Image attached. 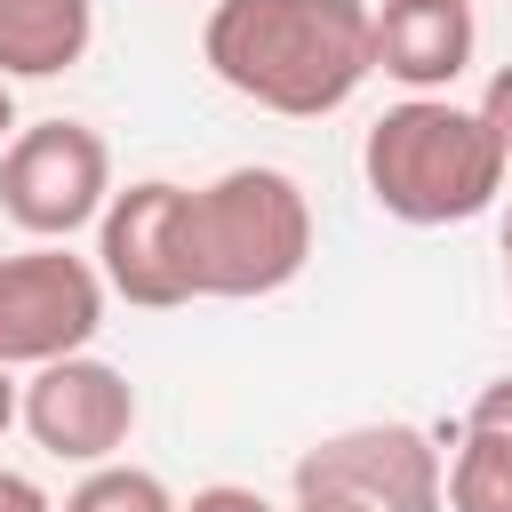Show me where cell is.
Masks as SVG:
<instances>
[{
  "label": "cell",
  "mask_w": 512,
  "mask_h": 512,
  "mask_svg": "<svg viewBox=\"0 0 512 512\" xmlns=\"http://www.w3.org/2000/svg\"><path fill=\"white\" fill-rule=\"evenodd\" d=\"M208 72L280 112V120H320L360 96L376 72V8L368 0H216L200 32Z\"/></svg>",
  "instance_id": "obj_1"
},
{
  "label": "cell",
  "mask_w": 512,
  "mask_h": 512,
  "mask_svg": "<svg viewBox=\"0 0 512 512\" xmlns=\"http://www.w3.org/2000/svg\"><path fill=\"white\" fill-rule=\"evenodd\" d=\"M504 160L512 152L496 144V128L448 96H400L360 144L368 200L400 224H464L496 208Z\"/></svg>",
  "instance_id": "obj_2"
},
{
  "label": "cell",
  "mask_w": 512,
  "mask_h": 512,
  "mask_svg": "<svg viewBox=\"0 0 512 512\" xmlns=\"http://www.w3.org/2000/svg\"><path fill=\"white\" fill-rule=\"evenodd\" d=\"M312 256V200L288 168H224L192 192V288L200 296H272Z\"/></svg>",
  "instance_id": "obj_3"
},
{
  "label": "cell",
  "mask_w": 512,
  "mask_h": 512,
  "mask_svg": "<svg viewBox=\"0 0 512 512\" xmlns=\"http://www.w3.org/2000/svg\"><path fill=\"white\" fill-rule=\"evenodd\" d=\"M112 208V144L88 120L16 128L0 152V216L32 240H72Z\"/></svg>",
  "instance_id": "obj_4"
},
{
  "label": "cell",
  "mask_w": 512,
  "mask_h": 512,
  "mask_svg": "<svg viewBox=\"0 0 512 512\" xmlns=\"http://www.w3.org/2000/svg\"><path fill=\"white\" fill-rule=\"evenodd\" d=\"M104 328V272L64 240H32L0 256V368H48L88 352Z\"/></svg>",
  "instance_id": "obj_5"
},
{
  "label": "cell",
  "mask_w": 512,
  "mask_h": 512,
  "mask_svg": "<svg viewBox=\"0 0 512 512\" xmlns=\"http://www.w3.org/2000/svg\"><path fill=\"white\" fill-rule=\"evenodd\" d=\"M96 272L136 312L192 304L200 296L192 288V184L144 176L128 192H112V208L96 216Z\"/></svg>",
  "instance_id": "obj_6"
},
{
  "label": "cell",
  "mask_w": 512,
  "mask_h": 512,
  "mask_svg": "<svg viewBox=\"0 0 512 512\" xmlns=\"http://www.w3.org/2000/svg\"><path fill=\"white\" fill-rule=\"evenodd\" d=\"M296 496H360L368 512H448V464L424 424H344L296 456Z\"/></svg>",
  "instance_id": "obj_7"
},
{
  "label": "cell",
  "mask_w": 512,
  "mask_h": 512,
  "mask_svg": "<svg viewBox=\"0 0 512 512\" xmlns=\"http://www.w3.org/2000/svg\"><path fill=\"white\" fill-rule=\"evenodd\" d=\"M24 432L56 456V464H112L120 448H128V432H136V384L112 368V360H88V352H72V360H48V368H32V384H24Z\"/></svg>",
  "instance_id": "obj_8"
},
{
  "label": "cell",
  "mask_w": 512,
  "mask_h": 512,
  "mask_svg": "<svg viewBox=\"0 0 512 512\" xmlns=\"http://www.w3.org/2000/svg\"><path fill=\"white\" fill-rule=\"evenodd\" d=\"M472 8L464 0H384L376 8V72L408 96H440L472 64Z\"/></svg>",
  "instance_id": "obj_9"
},
{
  "label": "cell",
  "mask_w": 512,
  "mask_h": 512,
  "mask_svg": "<svg viewBox=\"0 0 512 512\" xmlns=\"http://www.w3.org/2000/svg\"><path fill=\"white\" fill-rule=\"evenodd\" d=\"M96 0H0V80H56L88 56Z\"/></svg>",
  "instance_id": "obj_10"
},
{
  "label": "cell",
  "mask_w": 512,
  "mask_h": 512,
  "mask_svg": "<svg viewBox=\"0 0 512 512\" xmlns=\"http://www.w3.org/2000/svg\"><path fill=\"white\" fill-rule=\"evenodd\" d=\"M448 512H512V376H496L464 416V448L448 464Z\"/></svg>",
  "instance_id": "obj_11"
},
{
  "label": "cell",
  "mask_w": 512,
  "mask_h": 512,
  "mask_svg": "<svg viewBox=\"0 0 512 512\" xmlns=\"http://www.w3.org/2000/svg\"><path fill=\"white\" fill-rule=\"evenodd\" d=\"M64 512H184V504H176L168 480L144 472V464H96V472L64 496Z\"/></svg>",
  "instance_id": "obj_12"
},
{
  "label": "cell",
  "mask_w": 512,
  "mask_h": 512,
  "mask_svg": "<svg viewBox=\"0 0 512 512\" xmlns=\"http://www.w3.org/2000/svg\"><path fill=\"white\" fill-rule=\"evenodd\" d=\"M480 120L496 128V144L512 152V64H496L488 72V88H480Z\"/></svg>",
  "instance_id": "obj_13"
},
{
  "label": "cell",
  "mask_w": 512,
  "mask_h": 512,
  "mask_svg": "<svg viewBox=\"0 0 512 512\" xmlns=\"http://www.w3.org/2000/svg\"><path fill=\"white\" fill-rule=\"evenodd\" d=\"M184 512H272V504H264L256 488H240V480H216V488H200Z\"/></svg>",
  "instance_id": "obj_14"
},
{
  "label": "cell",
  "mask_w": 512,
  "mask_h": 512,
  "mask_svg": "<svg viewBox=\"0 0 512 512\" xmlns=\"http://www.w3.org/2000/svg\"><path fill=\"white\" fill-rule=\"evenodd\" d=\"M0 512H56V504H48L24 472H0Z\"/></svg>",
  "instance_id": "obj_15"
},
{
  "label": "cell",
  "mask_w": 512,
  "mask_h": 512,
  "mask_svg": "<svg viewBox=\"0 0 512 512\" xmlns=\"http://www.w3.org/2000/svg\"><path fill=\"white\" fill-rule=\"evenodd\" d=\"M288 512H368V504H360V496H296Z\"/></svg>",
  "instance_id": "obj_16"
},
{
  "label": "cell",
  "mask_w": 512,
  "mask_h": 512,
  "mask_svg": "<svg viewBox=\"0 0 512 512\" xmlns=\"http://www.w3.org/2000/svg\"><path fill=\"white\" fill-rule=\"evenodd\" d=\"M16 416H24V392H16V384H8V368H0V432H8Z\"/></svg>",
  "instance_id": "obj_17"
},
{
  "label": "cell",
  "mask_w": 512,
  "mask_h": 512,
  "mask_svg": "<svg viewBox=\"0 0 512 512\" xmlns=\"http://www.w3.org/2000/svg\"><path fill=\"white\" fill-rule=\"evenodd\" d=\"M0 136H16V96H8V80H0Z\"/></svg>",
  "instance_id": "obj_18"
},
{
  "label": "cell",
  "mask_w": 512,
  "mask_h": 512,
  "mask_svg": "<svg viewBox=\"0 0 512 512\" xmlns=\"http://www.w3.org/2000/svg\"><path fill=\"white\" fill-rule=\"evenodd\" d=\"M504 288H512V208H504Z\"/></svg>",
  "instance_id": "obj_19"
}]
</instances>
